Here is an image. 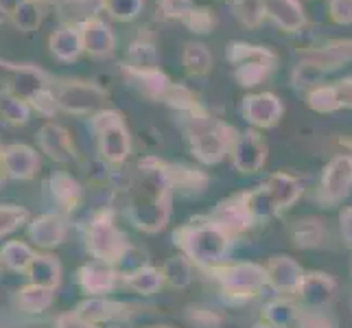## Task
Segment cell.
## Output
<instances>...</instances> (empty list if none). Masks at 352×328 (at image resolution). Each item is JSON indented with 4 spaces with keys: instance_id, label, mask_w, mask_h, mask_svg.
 Here are the masks:
<instances>
[{
    "instance_id": "cell-1",
    "label": "cell",
    "mask_w": 352,
    "mask_h": 328,
    "mask_svg": "<svg viewBox=\"0 0 352 328\" xmlns=\"http://www.w3.org/2000/svg\"><path fill=\"white\" fill-rule=\"evenodd\" d=\"M92 129L99 138V151L107 162H123L129 153V133L116 112H101L92 118Z\"/></svg>"
},
{
    "instance_id": "cell-2",
    "label": "cell",
    "mask_w": 352,
    "mask_h": 328,
    "mask_svg": "<svg viewBox=\"0 0 352 328\" xmlns=\"http://www.w3.org/2000/svg\"><path fill=\"white\" fill-rule=\"evenodd\" d=\"M57 103L70 114H90L101 107L105 92L88 81H64L57 86Z\"/></svg>"
},
{
    "instance_id": "cell-3",
    "label": "cell",
    "mask_w": 352,
    "mask_h": 328,
    "mask_svg": "<svg viewBox=\"0 0 352 328\" xmlns=\"http://www.w3.org/2000/svg\"><path fill=\"white\" fill-rule=\"evenodd\" d=\"M0 75H3L7 83V92L20 96L24 101H29L33 94H38L44 88H51L46 72L29 64L18 66V64L0 62Z\"/></svg>"
},
{
    "instance_id": "cell-4",
    "label": "cell",
    "mask_w": 352,
    "mask_h": 328,
    "mask_svg": "<svg viewBox=\"0 0 352 328\" xmlns=\"http://www.w3.org/2000/svg\"><path fill=\"white\" fill-rule=\"evenodd\" d=\"M226 133H228V127L210 118H192V123H190L192 147H195L199 157H204L206 162L219 160L221 157L228 144Z\"/></svg>"
},
{
    "instance_id": "cell-5",
    "label": "cell",
    "mask_w": 352,
    "mask_h": 328,
    "mask_svg": "<svg viewBox=\"0 0 352 328\" xmlns=\"http://www.w3.org/2000/svg\"><path fill=\"white\" fill-rule=\"evenodd\" d=\"M3 164L9 177L31 179L40 168V155L29 144L14 142L3 149Z\"/></svg>"
},
{
    "instance_id": "cell-6",
    "label": "cell",
    "mask_w": 352,
    "mask_h": 328,
    "mask_svg": "<svg viewBox=\"0 0 352 328\" xmlns=\"http://www.w3.org/2000/svg\"><path fill=\"white\" fill-rule=\"evenodd\" d=\"M38 144L42 153H46L55 162L75 160V144L70 140V133L57 123H46L38 131Z\"/></svg>"
},
{
    "instance_id": "cell-7",
    "label": "cell",
    "mask_w": 352,
    "mask_h": 328,
    "mask_svg": "<svg viewBox=\"0 0 352 328\" xmlns=\"http://www.w3.org/2000/svg\"><path fill=\"white\" fill-rule=\"evenodd\" d=\"M88 248L96 259L101 261H114L123 252V239L116 232V228L110 221H94L88 234Z\"/></svg>"
},
{
    "instance_id": "cell-8",
    "label": "cell",
    "mask_w": 352,
    "mask_h": 328,
    "mask_svg": "<svg viewBox=\"0 0 352 328\" xmlns=\"http://www.w3.org/2000/svg\"><path fill=\"white\" fill-rule=\"evenodd\" d=\"M302 62L318 66L324 72L333 68H342L344 64L352 62V40H337L320 48H311V51L302 55Z\"/></svg>"
},
{
    "instance_id": "cell-9",
    "label": "cell",
    "mask_w": 352,
    "mask_h": 328,
    "mask_svg": "<svg viewBox=\"0 0 352 328\" xmlns=\"http://www.w3.org/2000/svg\"><path fill=\"white\" fill-rule=\"evenodd\" d=\"M81 31V40H83V51L94 55V57H103L110 55L116 46L114 31L107 27V24L99 18H94L86 24L79 27Z\"/></svg>"
},
{
    "instance_id": "cell-10",
    "label": "cell",
    "mask_w": 352,
    "mask_h": 328,
    "mask_svg": "<svg viewBox=\"0 0 352 328\" xmlns=\"http://www.w3.org/2000/svg\"><path fill=\"white\" fill-rule=\"evenodd\" d=\"M66 237V223L59 215H42L29 223V239L40 248H55Z\"/></svg>"
},
{
    "instance_id": "cell-11",
    "label": "cell",
    "mask_w": 352,
    "mask_h": 328,
    "mask_svg": "<svg viewBox=\"0 0 352 328\" xmlns=\"http://www.w3.org/2000/svg\"><path fill=\"white\" fill-rule=\"evenodd\" d=\"M265 14L287 33H296L305 27V11L298 0H265Z\"/></svg>"
},
{
    "instance_id": "cell-12",
    "label": "cell",
    "mask_w": 352,
    "mask_h": 328,
    "mask_svg": "<svg viewBox=\"0 0 352 328\" xmlns=\"http://www.w3.org/2000/svg\"><path fill=\"white\" fill-rule=\"evenodd\" d=\"M105 9V0H59L57 11L64 27H81L99 16V11Z\"/></svg>"
},
{
    "instance_id": "cell-13",
    "label": "cell",
    "mask_w": 352,
    "mask_h": 328,
    "mask_svg": "<svg viewBox=\"0 0 352 328\" xmlns=\"http://www.w3.org/2000/svg\"><path fill=\"white\" fill-rule=\"evenodd\" d=\"M48 48H51L53 57H57L59 62H75L83 53L81 31L77 27H59L48 38Z\"/></svg>"
},
{
    "instance_id": "cell-14",
    "label": "cell",
    "mask_w": 352,
    "mask_h": 328,
    "mask_svg": "<svg viewBox=\"0 0 352 328\" xmlns=\"http://www.w3.org/2000/svg\"><path fill=\"white\" fill-rule=\"evenodd\" d=\"M123 72L125 77L136 86L144 96L149 99H157V96H164L166 90L171 88V83L164 77V72H160L157 68H149V70H136V68H129L123 64Z\"/></svg>"
},
{
    "instance_id": "cell-15",
    "label": "cell",
    "mask_w": 352,
    "mask_h": 328,
    "mask_svg": "<svg viewBox=\"0 0 352 328\" xmlns=\"http://www.w3.org/2000/svg\"><path fill=\"white\" fill-rule=\"evenodd\" d=\"M245 116L256 125H274L283 112L280 101L274 94H256L245 99Z\"/></svg>"
},
{
    "instance_id": "cell-16",
    "label": "cell",
    "mask_w": 352,
    "mask_h": 328,
    "mask_svg": "<svg viewBox=\"0 0 352 328\" xmlns=\"http://www.w3.org/2000/svg\"><path fill=\"white\" fill-rule=\"evenodd\" d=\"M228 59L232 62L234 66L241 64H265L274 68L278 57L265 46H254V44H245V42H232L228 44V51H226Z\"/></svg>"
},
{
    "instance_id": "cell-17",
    "label": "cell",
    "mask_w": 352,
    "mask_h": 328,
    "mask_svg": "<svg viewBox=\"0 0 352 328\" xmlns=\"http://www.w3.org/2000/svg\"><path fill=\"white\" fill-rule=\"evenodd\" d=\"M29 274V283L38 285V287H46V289H57L59 281H62V265L55 256H35L31 267L27 270Z\"/></svg>"
},
{
    "instance_id": "cell-18",
    "label": "cell",
    "mask_w": 352,
    "mask_h": 328,
    "mask_svg": "<svg viewBox=\"0 0 352 328\" xmlns=\"http://www.w3.org/2000/svg\"><path fill=\"white\" fill-rule=\"evenodd\" d=\"M79 283L88 294H107L114 285V272L105 263H90L79 272Z\"/></svg>"
},
{
    "instance_id": "cell-19",
    "label": "cell",
    "mask_w": 352,
    "mask_h": 328,
    "mask_svg": "<svg viewBox=\"0 0 352 328\" xmlns=\"http://www.w3.org/2000/svg\"><path fill=\"white\" fill-rule=\"evenodd\" d=\"M11 20L22 33L38 31L42 24V3H38V0H18L14 11H11Z\"/></svg>"
},
{
    "instance_id": "cell-20",
    "label": "cell",
    "mask_w": 352,
    "mask_h": 328,
    "mask_svg": "<svg viewBox=\"0 0 352 328\" xmlns=\"http://www.w3.org/2000/svg\"><path fill=\"white\" fill-rule=\"evenodd\" d=\"M55 298V289H46V287H38V285H27L20 289L18 294V307L24 313H42L44 309H48L53 305Z\"/></svg>"
},
{
    "instance_id": "cell-21",
    "label": "cell",
    "mask_w": 352,
    "mask_h": 328,
    "mask_svg": "<svg viewBox=\"0 0 352 328\" xmlns=\"http://www.w3.org/2000/svg\"><path fill=\"white\" fill-rule=\"evenodd\" d=\"M51 190H53L55 201L62 206L64 210L77 208V204L81 199V188L68 173H55L51 177Z\"/></svg>"
},
{
    "instance_id": "cell-22",
    "label": "cell",
    "mask_w": 352,
    "mask_h": 328,
    "mask_svg": "<svg viewBox=\"0 0 352 328\" xmlns=\"http://www.w3.org/2000/svg\"><path fill=\"white\" fill-rule=\"evenodd\" d=\"M0 118L9 125H27L31 118L29 101H24L20 96L5 90L0 94Z\"/></svg>"
},
{
    "instance_id": "cell-23",
    "label": "cell",
    "mask_w": 352,
    "mask_h": 328,
    "mask_svg": "<svg viewBox=\"0 0 352 328\" xmlns=\"http://www.w3.org/2000/svg\"><path fill=\"white\" fill-rule=\"evenodd\" d=\"M35 259V252L20 241H9L7 245L0 250V263L11 272H27Z\"/></svg>"
},
{
    "instance_id": "cell-24",
    "label": "cell",
    "mask_w": 352,
    "mask_h": 328,
    "mask_svg": "<svg viewBox=\"0 0 352 328\" xmlns=\"http://www.w3.org/2000/svg\"><path fill=\"white\" fill-rule=\"evenodd\" d=\"M125 66L129 68H136V70H149V68H157V53H155V46L144 40L142 35L131 42L129 46V53H127V62Z\"/></svg>"
},
{
    "instance_id": "cell-25",
    "label": "cell",
    "mask_w": 352,
    "mask_h": 328,
    "mask_svg": "<svg viewBox=\"0 0 352 328\" xmlns=\"http://www.w3.org/2000/svg\"><path fill=\"white\" fill-rule=\"evenodd\" d=\"M265 149L256 133H245V138L236 147V164L243 168H256L263 162Z\"/></svg>"
},
{
    "instance_id": "cell-26",
    "label": "cell",
    "mask_w": 352,
    "mask_h": 328,
    "mask_svg": "<svg viewBox=\"0 0 352 328\" xmlns=\"http://www.w3.org/2000/svg\"><path fill=\"white\" fill-rule=\"evenodd\" d=\"M184 66L190 75H206L212 68V55L204 44L190 42L184 48Z\"/></svg>"
},
{
    "instance_id": "cell-27",
    "label": "cell",
    "mask_w": 352,
    "mask_h": 328,
    "mask_svg": "<svg viewBox=\"0 0 352 328\" xmlns=\"http://www.w3.org/2000/svg\"><path fill=\"white\" fill-rule=\"evenodd\" d=\"M232 11L241 24L258 27L265 20V0H232Z\"/></svg>"
},
{
    "instance_id": "cell-28",
    "label": "cell",
    "mask_w": 352,
    "mask_h": 328,
    "mask_svg": "<svg viewBox=\"0 0 352 328\" xmlns=\"http://www.w3.org/2000/svg\"><path fill=\"white\" fill-rule=\"evenodd\" d=\"M29 221V212L20 208V206L0 204V239L16 232L20 226Z\"/></svg>"
},
{
    "instance_id": "cell-29",
    "label": "cell",
    "mask_w": 352,
    "mask_h": 328,
    "mask_svg": "<svg viewBox=\"0 0 352 328\" xmlns=\"http://www.w3.org/2000/svg\"><path fill=\"white\" fill-rule=\"evenodd\" d=\"M140 9H142V0H105V11L120 22H129L133 18H138Z\"/></svg>"
},
{
    "instance_id": "cell-30",
    "label": "cell",
    "mask_w": 352,
    "mask_h": 328,
    "mask_svg": "<svg viewBox=\"0 0 352 328\" xmlns=\"http://www.w3.org/2000/svg\"><path fill=\"white\" fill-rule=\"evenodd\" d=\"M270 70L272 68L265 64H241L234 70V77L239 79L241 86L252 88V86H258V83L270 75Z\"/></svg>"
},
{
    "instance_id": "cell-31",
    "label": "cell",
    "mask_w": 352,
    "mask_h": 328,
    "mask_svg": "<svg viewBox=\"0 0 352 328\" xmlns=\"http://www.w3.org/2000/svg\"><path fill=\"white\" fill-rule=\"evenodd\" d=\"M309 103L311 107L320 109V112H331V109L339 107V94L335 86H320L318 90H313L309 94Z\"/></svg>"
},
{
    "instance_id": "cell-32",
    "label": "cell",
    "mask_w": 352,
    "mask_h": 328,
    "mask_svg": "<svg viewBox=\"0 0 352 328\" xmlns=\"http://www.w3.org/2000/svg\"><path fill=\"white\" fill-rule=\"evenodd\" d=\"M29 105L33 109H38V114L46 116V118H51L57 114V109H59V103H57V96L51 88H44L40 90L38 94H33L31 99H29Z\"/></svg>"
},
{
    "instance_id": "cell-33",
    "label": "cell",
    "mask_w": 352,
    "mask_h": 328,
    "mask_svg": "<svg viewBox=\"0 0 352 328\" xmlns=\"http://www.w3.org/2000/svg\"><path fill=\"white\" fill-rule=\"evenodd\" d=\"M184 24L190 29V31H195V33H208L212 31L214 27V16H212V11L210 9H206V7H195L190 11V14L184 18Z\"/></svg>"
},
{
    "instance_id": "cell-34",
    "label": "cell",
    "mask_w": 352,
    "mask_h": 328,
    "mask_svg": "<svg viewBox=\"0 0 352 328\" xmlns=\"http://www.w3.org/2000/svg\"><path fill=\"white\" fill-rule=\"evenodd\" d=\"M157 9L162 11L164 18L184 22V18L195 9V3H192V0H157Z\"/></svg>"
},
{
    "instance_id": "cell-35",
    "label": "cell",
    "mask_w": 352,
    "mask_h": 328,
    "mask_svg": "<svg viewBox=\"0 0 352 328\" xmlns=\"http://www.w3.org/2000/svg\"><path fill=\"white\" fill-rule=\"evenodd\" d=\"M322 75H324V70H320L318 66L302 62L294 72V81H296V86H311V83H318Z\"/></svg>"
},
{
    "instance_id": "cell-36",
    "label": "cell",
    "mask_w": 352,
    "mask_h": 328,
    "mask_svg": "<svg viewBox=\"0 0 352 328\" xmlns=\"http://www.w3.org/2000/svg\"><path fill=\"white\" fill-rule=\"evenodd\" d=\"M331 20L337 24H352V0H331Z\"/></svg>"
},
{
    "instance_id": "cell-37",
    "label": "cell",
    "mask_w": 352,
    "mask_h": 328,
    "mask_svg": "<svg viewBox=\"0 0 352 328\" xmlns=\"http://www.w3.org/2000/svg\"><path fill=\"white\" fill-rule=\"evenodd\" d=\"M57 328H92V324L77 313H66L57 318Z\"/></svg>"
},
{
    "instance_id": "cell-38",
    "label": "cell",
    "mask_w": 352,
    "mask_h": 328,
    "mask_svg": "<svg viewBox=\"0 0 352 328\" xmlns=\"http://www.w3.org/2000/svg\"><path fill=\"white\" fill-rule=\"evenodd\" d=\"M337 94H339V103L342 105H352V79H344L337 83Z\"/></svg>"
},
{
    "instance_id": "cell-39",
    "label": "cell",
    "mask_w": 352,
    "mask_h": 328,
    "mask_svg": "<svg viewBox=\"0 0 352 328\" xmlns=\"http://www.w3.org/2000/svg\"><path fill=\"white\" fill-rule=\"evenodd\" d=\"M5 177H7V171H5V164H3V149H0V186H3Z\"/></svg>"
},
{
    "instance_id": "cell-40",
    "label": "cell",
    "mask_w": 352,
    "mask_h": 328,
    "mask_svg": "<svg viewBox=\"0 0 352 328\" xmlns=\"http://www.w3.org/2000/svg\"><path fill=\"white\" fill-rule=\"evenodd\" d=\"M38 3H59V0H38Z\"/></svg>"
}]
</instances>
